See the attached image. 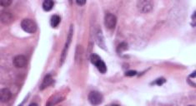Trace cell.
<instances>
[{
  "mask_svg": "<svg viewBox=\"0 0 196 106\" xmlns=\"http://www.w3.org/2000/svg\"><path fill=\"white\" fill-rule=\"evenodd\" d=\"M53 82V78L50 75H47L44 79V81L42 82L41 84V87H40V90H44L46 87H48V85H50Z\"/></svg>",
  "mask_w": 196,
  "mask_h": 106,
  "instance_id": "obj_10",
  "label": "cell"
},
{
  "mask_svg": "<svg viewBox=\"0 0 196 106\" xmlns=\"http://www.w3.org/2000/svg\"><path fill=\"white\" fill-rule=\"evenodd\" d=\"M13 65L17 68H23L26 66L27 64V58L25 56H23V55H19V56H16L13 58Z\"/></svg>",
  "mask_w": 196,
  "mask_h": 106,
  "instance_id": "obj_4",
  "label": "cell"
},
{
  "mask_svg": "<svg viewBox=\"0 0 196 106\" xmlns=\"http://www.w3.org/2000/svg\"><path fill=\"white\" fill-rule=\"evenodd\" d=\"M138 8L143 13H149L153 9V3L149 1H142L138 3Z\"/></svg>",
  "mask_w": 196,
  "mask_h": 106,
  "instance_id": "obj_5",
  "label": "cell"
},
{
  "mask_svg": "<svg viewBox=\"0 0 196 106\" xmlns=\"http://www.w3.org/2000/svg\"><path fill=\"white\" fill-rule=\"evenodd\" d=\"M59 23H60V17L59 16L54 15L51 18L50 24L52 26V28H57Z\"/></svg>",
  "mask_w": 196,
  "mask_h": 106,
  "instance_id": "obj_12",
  "label": "cell"
},
{
  "mask_svg": "<svg viewBox=\"0 0 196 106\" xmlns=\"http://www.w3.org/2000/svg\"><path fill=\"white\" fill-rule=\"evenodd\" d=\"M0 3L3 7H8L12 3V1L11 0H1Z\"/></svg>",
  "mask_w": 196,
  "mask_h": 106,
  "instance_id": "obj_16",
  "label": "cell"
},
{
  "mask_svg": "<svg viewBox=\"0 0 196 106\" xmlns=\"http://www.w3.org/2000/svg\"><path fill=\"white\" fill-rule=\"evenodd\" d=\"M127 49H128V44L126 42H122V43H120L118 46L117 51L119 53H121L124 51H126Z\"/></svg>",
  "mask_w": 196,
  "mask_h": 106,
  "instance_id": "obj_15",
  "label": "cell"
},
{
  "mask_svg": "<svg viewBox=\"0 0 196 106\" xmlns=\"http://www.w3.org/2000/svg\"><path fill=\"white\" fill-rule=\"evenodd\" d=\"M117 23V18L112 14V13H107L105 18V24L106 28L109 29H114Z\"/></svg>",
  "mask_w": 196,
  "mask_h": 106,
  "instance_id": "obj_3",
  "label": "cell"
},
{
  "mask_svg": "<svg viewBox=\"0 0 196 106\" xmlns=\"http://www.w3.org/2000/svg\"><path fill=\"white\" fill-rule=\"evenodd\" d=\"M21 28L28 33H34L37 30V24L32 19L25 18L21 22Z\"/></svg>",
  "mask_w": 196,
  "mask_h": 106,
  "instance_id": "obj_1",
  "label": "cell"
},
{
  "mask_svg": "<svg viewBox=\"0 0 196 106\" xmlns=\"http://www.w3.org/2000/svg\"><path fill=\"white\" fill-rule=\"evenodd\" d=\"M12 97V93L10 90H9L8 88H4L2 89L0 91V99H1V102L3 103H7L9 102Z\"/></svg>",
  "mask_w": 196,
  "mask_h": 106,
  "instance_id": "obj_6",
  "label": "cell"
},
{
  "mask_svg": "<svg viewBox=\"0 0 196 106\" xmlns=\"http://www.w3.org/2000/svg\"><path fill=\"white\" fill-rule=\"evenodd\" d=\"M72 29H73V26H71L70 28V31L69 34V37H68V40H67V42L64 46V49L63 51V53H62V56H61V64L64 61V60L66 58V55H67V51H68V48H69V46L70 41H71V38H72Z\"/></svg>",
  "mask_w": 196,
  "mask_h": 106,
  "instance_id": "obj_7",
  "label": "cell"
},
{
  "mask_svg": "<svg viewBox=\"0 0 196 106\" xmlns=\"http://www.w3.org/2000/svg\"><path fill=\"white\" fill-rule=\"evenodd\" d=\"M188 106H194V105H188Z\"/></svg>",
  "mask_w": 196,
  "mask_h": 106,
  "instance_id": "obj_22",
  "label": "cell"
},
{
  "mask_svg": "<svg viewBox=\"0 0 196 106\" xmlns=\"http://www.w3.org/2000/svg\"><path fill=\"white\" fill-rule=\"evenodd\" d=\"M100 60H102L101 57L99 56H98V55H96V54H93V55L90 56V61H91L92 64H94V65H96Z\"/></svg>",
  "mask_w": 196,
  "mask_h": 106,
  "instance_id": "obj_14",
  "label": "cell"
},
{
  "mask_svg": "<svg viewBox=\"0 0 196 106\" xmlns=\"http://www.w3.org/2000/svg\"><path fill=\"white\" fill-rule=\"evenodd\" d=\"M13 18L11 13H7V12H2V13H1V22L4 24H9L11 22H13Z\"/></svg>",
  "mask_w": 196,
  "mask_h": 106,
  "instance_id": "obj_8",
  "label": "cell"
},
{
  "mask_svg": "<svg viewBox=\"0 0 196 106\" xmlns=\"http://www.w3.org/2000/svg\"><path fill=\"white\" fill-rule=\"evenodd\" d=\"M96 41H97V43L100 47L102 48H105V38L102 34L101 31H98L97 34H96Z\"/></svg>",
  "mask_w": 196,
  "mask_h": 106,
  "instance_id": "obj_9",
  "label": "cell"
},
{
  "mask_svg": "<svg viewBox=\"0 0 196 106\" xmlns=\"http://www.w3.org/2000/svg\"><path fill=\"white\" fill-rule=\"evenodd\" d=\"M76 3H77V4H79V5H84V4H85L86 3V1L85 0H84V1L78 0V1H76Z\"/></svg>",
  "mask_w": 196,
  "mask_h": 106,
  "instance_id": "obj_19",
  "label": "cell"
},
{
  "mask_svg": "<svg viewBox=\"0 0 196 106\" xmlns=\"http://www.w3.org/2000/svg\"><path fill=\"white\" fill-rule=\"evenodd\" d=\"M29 106H38V105L36 103H32L29 104Z\"/></svg>",
  "mask_w": 196,
  "mask_h": 106,
  "instance_id": "obj_20",
  "label": "cell"
},
{
  "mask_svg": "<svg viewBox=\"0 0 196 106\" xmlns=\"http://www.w3.org/2000/svg\"><path fill=\"white\" fill-rule=\"evenodd\" d=\"M89 101L92 105H98L103 102V95L98 91H92L89 94Z\"/></svg>",
  "mask_w": 196,
  "mask_h": 106,
  "instance_id": "obj_2",
  "label": "cell"
},
{
  "mask_svg": "<svg viewBox=\"0 0 196 106\" xmlns=\"http://www.w3.org/2000/svg\"><path fill=\"white\" fill-rule=\"evenodd\" d=\"M165 81H166V80L164 78H159V79H157L156 81L153 83V84H158V85H162V84L165 83Z\"/></svg>",
  "mask_w": 196,
  "mask_h": 106,
  "instance_id": "obj_17",
  "label": "cell"
},
{
  "mask_svg": "<svg viewBox=\"0 0 196 106\" xmlns=\"http://www.w3.org/2000/svg\"><path fill=\"white\" fill-rule=\"evenodd\" d=\"M95 66L97 67V69H98L99 71L101 72L102 74H105V72H106V71H107L106 65H105V63L102 60H100V61H99L95 65Z\"/></svg>",
  "mask_w": 196,
  "mask_h": 106,
  "instance_id": "obj_13",
  "label": "cell"
},
{
  "mask_svg": "<svg viewBox=\"0 0 196 106\" xmlns=\"http://www.w3.org/2000/svg\"><path fill=\"white\" fill-rule=\"evenodd\" d=\"M111 106H119V104H113V105H111Z\"/></svg>",
  "mask_w": 196,
  "mask_h": 106,
  "instance_id": "obj_21",
  "label": "cell"
},
{
  "mask_svg": "<svg viewBox=\"0 0 196 106\" xmlns=\"http://www.w3.org/2000/svg\"><path fill=\"white\" fill-rule=\"evenodd\" d=\"M137 75V71H129L125 72V75L126 76H134Z\"/></svg>",
  "mask_w": 196,
  "mask_h": 106,
  "instance_id": "obj_18",
  "label": "cell"
},
{
  "mask_svg": "<svg viewBox=\"0 0 196 106\" xmlns=\"http://www.w3.org/2000/svg\"><path fill=\"white\" fill-rule=\"evenodd\" d=\"M54 5V3L52 0H45V2L43 3V9L48 12V11H50L53 8Z\"/></svg>",
  "mask_w": 196,
  "mask_h": 106,
  "instance_id": "obj_11",
  "label": "cell"
}]
</instances>
